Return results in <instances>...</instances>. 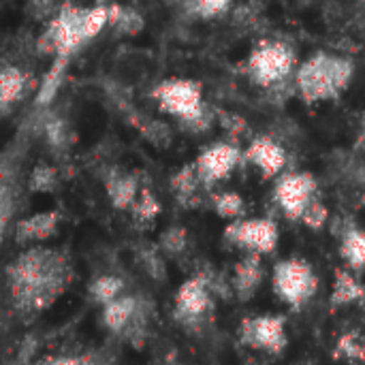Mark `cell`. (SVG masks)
I'll return each instance as SVG.
<instances>
[{"instance_id":"cell-20","label":"cell","mask_w":365,"mask_h":365,"mask_svg":"<svg viewBox=\"0 0 365 365\" xmlns=\"http://www.w3.org/2000/svg\"><path fill=\"white\" fill-rule=\"evenodd\" d=\"M26 86V79L17 66H4L0 75V105L2 111H9V107L21 96Z\"/></svg>"},{"instance_id":"cell-17","label":"cell","mask_w":365,"mask_h":365,"mask_svg":"<svg viewBox=\"0 0 365 365\" xmlns=\"http://www.w3.org/2000/svg\"><path fill=\"white\" fill-rule=\"evenodd\" d=\"M203 186L197 165H186L182 167L173 178H171V190L175 192V199L184 205V207H197L201 197H199V188Z\"/></svg>"},{"instance_id":"cell-2","label":"cell","mask_w":365,"mask_h":365,"mask_svg":"<svg viewBox=\"0 0 365 365\" xmlns=\"http://www.w3.org/2000/svg\"><path fill=\"white\" fill-rule=\"evenodd\" d=\"M353 77V64L344 58L317 53L297 73V88L310 103L338 96Z\"/></svg>"},{"instance_id":"cell-3","label":"cell","mask_w":365,"mask_h":365,"mask_svg":"<svg viewBox=\"0 0 365 365\" xmlns=\"http://www.w3.org/2000/svg\"><path fill=\"white\" fill-rule=\"evenodd\" d=\"M152 96H156V101L165 113L180 118L190 128H195V130L207 128L210 120L205 115L203 101H201V86L197 81L169 79V81H163L152 92Z\"/></svg>"},{"instance_id":"cell-14","label":"cell","mask_w":365,"mask_h":365,"mask_svg":"<svg viewBox=\"0 0 365 365\" xmlns=\"http://www.w3.org/2000/svg\"><path fill=\"white\" fill-rule=\"evenodd\" d=\"M105 190H107V197L111 201V205L120 212L124 210H133L135 201L139 199V180L135 173H126V171H120V169H111L107 175H105Z\"/></svg>"},{"instance_id":"cell-21","label":"cell","mask_w":365,"mask_h":365,"mask_svg":"<svg viewBox=\"0 0 365 365\" xmlns=\"http://www.w3.org/2000/svg\"><path fill=\"white\" fill-rule=\"evenodd\" d=\"M90 297L98 304V306H107L111 302H115L118 297H122V291H124V282L122 278L118 276H98L92 280L90 284Z\"/></svg>"},{"instance_id":"cell-33","label":"cell","mask_w":365,"mask_h":365,"mask_svg":"<svg viewBox=\"0 0 365 365\" xmlns=\"http://www.w3.org/2000/svg\"><path fill=\"white\" fill-rule=\"evenodd\" d=\"M327 216H329V210H327L319 199H314V201L310 203V207L306 210V214H304L302 222H304L306 227H310V229L319 231L321 227H325Z\"/></svg>"},{"instance_id":"cell-4","label":"cell","mask_w":365,"mask_h":365,"mask_svg":"<svg viewBox=\"0 0 365 365\" xmlns=\"http://www.w3.org/2000/svg\"><path fill=\"white\" fill-rule=\"evenodd\" d=\"M214 297L205 272L184 280L173 299V319L186 331L203 329L214 314Z\"/></svg>"},{"instance_id":"cell-12","label":"cell","mask_w":365,"mask_h":365,"mask_svg":"<svg viewBox=\"0 0 365 365\" xmlns=\"http://www.w3.org/2000/svg\"><path fill=\"white\" fill-rule=\"evenodd\" d=\"M246 158L265 175V178H274L278 175L284 165H287V152L269 137H259L250 143V148L246 150Z\"/></svg>"},{"instance_id":"cell-31","label":"cell","mask_w":365,"mask_h":365,"mask_svg":"<svg viewBox=\"0 0 365 365\" xmlns=\"http://www.w3.org/2000/svg\"><path fill=\"white\" fill-rule=\"evenodd\" d=\"M109 24V6H94L86 13V24H83V32H86V38H92L96 36L103 26Z\"/></svg>"},{"instance_id":"cell-9","label":"cell","mask_w":365,"mask_h":365,"mask_svg":"<svg viewBox=\"0 0 365 365\" xmlns=\"http://www.w3.org/2000/svg\"><path fill=\"white\" fill-rule=\"evenodd\" d=\"M295 62L293 51L282 43H263L248 62L250 75L261 86H274L287 79Z\"/></svg>"},{"instance_id":"cell-32","label":"cell","mask_w":365,"mask_h":365,"mask_svg":"<svg viewBox=\"0 0 365 365\" xmlns=\"http://www.w3.org/2000/svg\"><path fill=\"white\" fill-rule=\"evenodd\" d=\"M139 128H141L143 137H145L148 141H152L154 145H167V143L171 141V133H169L167 124H163V122H152V120H148L145 124H139Z\"/></svg>"},{"instance_id":"cell-36","label":"cell","mask_w":365,"mask_h":365,"mask_svg":"<svg viewBox=\"0 0 365 365\" xmlns=\"http://www.w3.org/2000/svg\"><path fill=\"white\" fill-rule=\"evenodd\" d=\"M231 0H195V6L203 13V15H216L220 11L227 9Z\"/></svg>"},{"instance_id":"cell-29","label":"cell","mask_w":365,"mask_h":365,"mask_svg":"<svg viewBox=\"0 0 365 365\" xmlns=\"http://www.w3.org/2000/svg\"><path fill=\"white\" fill-rule=\"evenodd\" d=\"M28 186L34 192H51L58 186V171L53 167H49V165H38L32 171Z\"/></svg>"},{"instance_id":"cell-22","label":"cell","mask_w":365,"mask_h":365,"mask_svg":"<svg viewBox=\"0 0 365 365\" xmlns=\"http://www.w3.org/2000/svg\"><path fill=\"white\" fill-rule=\"evenodd\" d=\"M109 24L120 32V34H137L143 30V17L126 6L111 4L109 6Z\"/></svg>"},{"instance_id":"cell-16","label":"cell","mask_w":365,"mask_h":365,"mask_svg":"<svg viewBox=\"0 0 365 365\" xmlns=\"http://www.w3.org/2000/svg\"><path fill=\"white\" fill-rule=\"evenodd\" d=\"M139 302H141V297H137V295H122L115 302L107 304L103 308V325L109 331L122 336L126 331V327L130 325V321L135 319Z\"/></svg>"},{"instance_id":"cell-35","label":"cell","mask_w":365,"mask_h":365,"mask_svg":"<svg viewBox=\"0 0 365 365\" xmlns=\"http://www.w3.org/2000/svg\"><path fill=\"white\" fill-rule=\"evenodd\" d=\"M220 122H222V126H225L231 135H242V133L246 130V122H244V118H240V115L220 113Z\"/></svg>"},{"instance_id":"cell-19","label":"cell","mask_w":365,"mask_h":365,"mask_svg":"<svg viewBox=\"0 0 365 365\" xmlns=\"http://www.w3.org/2000/svg\"><path fill=\"white\" fill-rule=\"evenodd\" d=\"M154 308L150 304L148 297H141L139 302V308H137V314L135 319L130 321V325L126 327V331L122 334V338L133 344L135 349H141L145 344V338H148V325H150V317H152Z\"/></svg>"},{"instance_id":"cell-5","label":"cell","mask_w":365,"mask_h":365,"mask_svg":"<svg viewBox=\"0 0 365 365\" xmlns=\"http://www.w3.org/2000/svg\"><path fill=\"white\" fill-rule=\"evenodd\" d=\"M274 291L291 308L302 310L319 291V276L304 259H284L274 267Z\"/></svg>"},{"instance_id":"cell-18","label":"cell","mask_w":365,"mask_h":365,"mask_svg":"<svg viewBox=\"0 0 365 365\" xmlns=\"http://www.w3.org/2000/svg\"><path fill=\"white\" fill-rule=\"evenodd\" d=\"M340 257L346 261L353 274H361L365 269V231L359 227H349L340 237Z\"/></svg>"},{"instance_id":"cell-37","label":"cell","mask_w":365,"mask_h":365,"mask_svg":"<svg viewBox=\"0 0 365 365\" xmlns=\"http://www.w3.org/2000/svg\"><path fill=\"white\" fill-rule=\"evenodd\" d=\"M361 139H364V145H365V124H364V135H361Z\"/></svg>"},{"instance_id":"cell-23","label":"cell","mask_w":365,"mask_h":365,"mask_svg":"<svg viewBox=\"0 0 365 365\" xmlns=\"http://www.w3.org/2000/svg\"><path fill=\"white\" fill-rule=\"evenodd\" d=\"M334 357L336 359H344V361H365V340L359 331H346L338 344H336V351H334Z\"/></svg>"},{"instance_id":"cell-10","label":"cell","mask_w":365,"mask_h":365,"mask_svg":"<svg viewBox=\"0 0 365 365\" xmlns=\"http://www.w3.org/2000/svg\"><path fill=\"white\" fill-rule=\"evenodd\" d=\"M240 158H242V152L231 143H216L203 150L195 163L203 186H214L216 182L227 180L231 171L237 167Z\"/></svg>"},{"instance_id":"cell-8","label":"cell","mask_w":365,"mask_h":365,"mask_svg":"<svg viewBox=\"0 0 365 365\" xmlns=\"http://www.w3.org/2000/svg\"><path fill=\"white\" fill-rule=\"evenodd\" d=\"M319 184L314 175L310 173H287L278 180L274 199L278 207L284 212V216L293 222H299L310 207V203L317 199Z\"/></svg>"},{"instance_id":"cell-13","label":"cell","mask_w":365,"mask_h":365,"mask_svg":"<svg viewBox=\"0 0 365 365\" xmlns=\"http://www.w3.org/2000/svg\"><path fill=\"white\" fill-rule=\"evenodd\" d=\"M261 282H263V263H261V255L248 252V255L235 265V272H233V278H231L233 293L237 295L240 302H248V299H252L255 293L261 289Z\"/></svg>"},{"instance_id":"cell-7","label":"cell","mask_w":365,"mask_h":365,"mask_svg":"<svg viewBox=\"0 0 365 365\" xmlns=\"http://www.w3.org/2000/svg\"><path fill=\"white\" fill-rule=\"evenodd\" d=\"M225 240L255 255H272L278 246L280 231L269 218H240L225 229Z\"/></svg>"},{"instance_id":"cell-15","label":"cell","mask_w":365,"mask_h":365,"mask_svg":"<svg viewBox=\"0 0 365 365\" xmlns=\"http://www.w3.org/2000/svg\"><path fill=\"white\" fill-rule=\"evenodd\" d=\"M357 302L359 304L365 302V287L359 282L357 274H353L351 269H338L334 276V287L329 297L331 308H344Z\"/></svg>"},{"instance_id":"cell-34","label":"cell","mask_w":365,"mask_h":365,"mask_svg":"<svg viewBox=\"0 0 365 365\" xmlns=\"http://www.w3.org/2000/svg\"><path fill=\"white\" fill-rule=\"evenodd\" d=\"M45 135H47V141L56 148H60L66 141V130L60 120H49L45 124Z\"/></svg>"},{"instance_id":"cell-30","label":"cell","mask_w":365,"mask_h":365,"mask_svg":"<svg viewBox=\"0 0 365 365\" xmlns=\"http://www.w3.org/2000/svg\"><path fill=\"white\" fill-rule=\"evenodd\" d=\"M160 252V248L156 246H148V248H143L141 250V265H143V269L148 272V276H152L154 280H165V276H167V265H165V261H163V257L158 255Z\"/></svg>"},{"instance_id":"cell-6","label":"cell","mask_w":365,"mask_h":365,"mask_svg":"<svg viewBox=\"0 0 365 365\" xmlns=\"http://www.w3.org/2000/svg\"><path fill=\"white\" fill-rule=\"evenodd\" d=\"M240 344L267 355H282L289 338H287V319L263 314V317H246L240 325Z\"/></svg>"},{"instance_id":"cell-26","label":"cell","mask_w":365,"mask_h":365,"mask_svg":"<svg viewBox=\"0 0 365 365\" xmlns=\"http://www.w3.org/2000/svg\"><path fill=\"white\" fill-rule=\"evenodd\" d=\"M66 62H68V58L56 56V62H53V66L49 68V73L45 75V79H43V83H41V90H38V94H36V103H38V105H47V103L56 96L58 88H60V81H62V75H64V64H66Z\"/></svg>"},{"instance_id":"cell-25","label":"cell","mask_w":365,"mask_h":365,"mask_svg":"<svg viewBox=\"0 0 365 365\" xmlns=\"http://www.w3.org/2000/svg\"><path fill=\"white\" fill-rule=\"evenodd\" d=\"M158 248L165 257H180L188 248V233L184 227H169L158 237Z\"/></svg>"},{"instance_id":"cell-39","label":"cell","mask_w":365,"mask_h":365,"mask_svg":"<svg viewBox=\"0 0 365 365\" xmlns=\"http://www.w3.org/2000/svg\"><path fill=\"white\" fill-rule=\"evenodd\" d=\"M364 308H365V302H364Z\"/></svg>"},{"instance_id":"cell-38","label":"cell","mask_w":365,"mask_h":365,"mask_svg":"<svg viewBox=\"0 0 365 365\" xmlns=\"http://www.w3.org/2000/svg\"><path fill=\"white\" fill-rule=\"evenodd\" d=\"M175 365H182V364H175Z\"/></svg>"},{"instance_id":"cell-27","label":"cell","mask_w":365,"mask_h":365,"mask_svg":"<svg viewBox=\"0 0 365 365\" xmlns=\"http://www.w3.org/2000/svg\"><path fill=\"white\" fill-rule=\"evenodd\" d=\"M111 357L105 353H86V355H62V357H49L38 364L28 365H111Z\"/></svg>"},{"instance_id":"cell-1","label":"cell","mask_w":365,"mask_h":365,"mask_svg":"<svg viewBox=\"0 0 365 365\" xmlns=\"http://www.w3.org/2000/svg\"><path fill=\"white\" fill-rule=\"evenodd\" d=\"M73 282L71 257L58 248L32 246L6 267V289L15 312L36 317L51 308Z\"/></svg>"},{"instance_id":"cell-24","label":"cell","mask_w":365,"mask_h":365,"mask_svg":"<svg viewBox=\"0 0 365 365\" xmlns=\"http://www.w3.org/2000/svg\"><path fill=\"white\" fill-rule=\"evenodd\" d=\"M212 205L220 218L240 220L246 212V201L237 192H216L212 195Z\"/></svg>"},{"instance_id":"cell-11","label":"cell","mask_w":365,"mask_h":365,"mask_svg":"<svg viewBox=\"0 0 365 365\" xmlns=\"http://www.w3.org/2000/svg\"><path fill=\"white\" fill-rule=\"evenodd\" d=\"M58 225H60V212H56V210L41 212V214H34V216H28V218L19 220L15 225L13 237L21 246L38 244V242H45L51 235H56Z\"/></svg>"},{"instance_id":"cell-28","label":"cell","mask_w":365,"mask_h":365,"mask_svg":"<svg viewBox=\"0 0 365 365\" xmlns=\"http://www.w3.org/2000/svg\"><path fill=\"white\" fill-rule=\"evenodd\" d=\"M130 212H133L135 220H139V222H152L160 214V203L156 201V197L148 188H141L139 199L135 201V205H133Z\"/></svg>"}]
</instances>
